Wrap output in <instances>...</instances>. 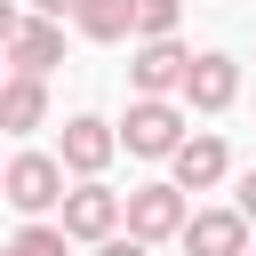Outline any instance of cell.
Returning a JSON list of instances; mask_svg holds the SVG:
<instances>
[{"label":"cell","instance_id":"6da1fadb","mask_svg":"<svg viewBox=\"0 0 256 256\" xmlns=\"http://www.w3.org/2000/svg\"><path fill=\"white\" fill-rule=\"evenodd\" d=\"M0 192H8V208H16V216H32V224H40L48 208H64V200H72V192H64V160H56V152H16V160H8V176H0Z\"/></svg>","mask_w":256,"mask_h":256},{"label":"cell","instance_id":"7a4b0ae2","mask_svg":"<svg viewBox=\"0 0 256 256\" xmlns=\"http://www.w3.org/2000/svg\"><path fill=\"white\" fill-rule=\"evenodd\" d=\"M120 144L136 160H176L192 136H184V104H160V96H136L128 120H120Z\"/></svg>","mask_w":256,"mask_h":256},{"label":"cell","instance_id":"3957f363","mask_svg":"<svg viewBox=\"0 0 256 256\" xmlns=\"http://www.w3.org/2000/svg\"><path fill=\"white\" fill-rule=\"evenodd\" d=\"M184 80H192V48H184V40H136V56H128V88H136V96L176 104Z\"/></svg>","mask_w":256,"mask_h":256},{"label":"cell","instance_id":"277c9868","mask_svg":"<svg viewBox=\"0 0 256 256\" xmlns=\"http://www.w3.org/2000/svg\"><path fill=\"white\" fill-rule=\"evenodd\" d=\"M192 208H184V184H136L128 192V240L160 248V240H184Z\"/></svg>","mask_w":256,"mask_h":256},{"label":"cell","instance_id":"5b68a950","mask_svg":"<svg viewBox=\"0 0 256 256\" xmlns=\"http://www.w3.org/2000/svg\"><path fill=\"white\" fill-rule=\"evenodd\" d=\"M56 224L72 232V240H120V224H128V200L112 192V184H72V200L56 208Z\"/></svg>","mask_w":256,"mask_h":256},{"label":"cell","instance_id":"8992f818","mask_svg":"<svg viewBox=\"0 0 256 256\" xmlns=\"http://www.w3.org/2000/svg\"><path fill=\"white\" fill-rule=\"evenodd\" d=\"M112 152H120V128H112V120H96V112L64 120V144H56V160H64V168H72L80 184H104Z\"/></svg>","mask_w":256,"mask_h":256},{"label":"cell","instance_id":"52a82bcc","mask_svg":"<svg viewBox=\"0 0 256 256\" xmlns=\"http://www.w3.org/2000/svg\"><path fill=\"white\" fill-rule=\"evenodd\" d=\"M0 32H8V64L16 72H32V80H48V64L64 56V24L56 16H0Z\"/></svg>","mask_w":256,"mask_h":256},{"label":"cell","instance_id":"ba28073f","mask_svg":"<svg viewBox=\"0 0 256 256\" xmlns=\"http://www.w3.org/2000/svg\"><path fill=\"white\" fill-rule=\"evenodd\" d=\"M184 248H192V256H256V248H248V216H240V208H192Z\"/></svg>","mask_w":256,"mask_h":256},{"label":"cell","instance_id":"9c48e42d","mask_svg":"<svg viewBox=\"0 0 256 256\" xmlns=\"http://www.w3.org/2000/svg\"><path fill=\"white\" fill-rule=\"evenodd\" d=\"M232 96H240V64H232L224 48L192 56V80H184V104H192V112H224Z\"/></svg>","mask_w":256,"mask_h":256},{"label":"cell","instance_id":"30bf717a","mask_svg":"<svg viewBox=\"0 0 256 256\" xmlns=\"http://www.w3.org/2000/svg\"><path fill=\"white\" fill-rule=\"evenodd\" d=\"M40 120H48V80L8 72V88H0V128H8V136H32Z\"/></svg>","mask_w":256,"mask_h":256},{"label":"cell","instance_id":"8fae6325","mask_svg":"<svg viewBox=\"0 0 256 256\" xmlns=\"http://www.w3.org/2000/svg\"><path fill=\"white\" fill-rule=\"evenodd\" d=\"M168 168H176V184H184V192H208V184H224V168H232V160H224V136H192Z\"/></svg>","mask_w":256,"mask_h":256},{"label":"cell","instance_id":"7c38bea8","mask_svg":"<svg viewBox=\"0 0 256 256\" xmlns=\"http://www.w3.org/2000/svg\"><path fill=\"white\" fill-rule=\"evenodd\" d=\"M80 40H128L136 32V0H80Z\"/></svg>","mask_w":256,"mask_h":256},{"label":"cell","instance_id":"4fadbf2b","mask_svg":"<svg viewBox=\"0 0 256 256\" xmlns=\"http://www.w3.org/2000/svg\"><path fill=\"white\" fill-rule=\"evenodd\" d=\"M184 0H136V40H176Z\"/></svg>","mask_w":256,"mask_h":256},{"label":"cell","instance_id":"5bb4252c","mask_svg":"<svg viewBox=\"0 0 256 256\" xmlns=\"http://www.w3.org/2000/svg\"><path fill=\"white\" fill-rule=\"evenodd\" d=\"M64 248H72L64 224H24V232L8 240V256H64Z\"/></svg>","mask_w":256,"mask_h":256},{"label":"cell","instance_id":"9a60e30c","mask_svg":"<svg viewBox=\"0 0 256 256\" xmlns=\"http://www.w3.org/2000/svg\"><path fill=\"white\" fill-rule=\"evenodd\" d=\"M32 16H56L64 24V16H80V0H32Z\"/></svg>","mask_w":256,"mask_h":256},{"label":"cell","instance_id":"2e32d148","mask_svg":"<svg viewBox=\"0 0 256 256\" xmlns=\"http://www.w3.org/2000/svg\"><path fill=\"white\" fill-rule=\"evenodd\" d=\"M232 208H240V216H248V224H256V168H248V176H240V200H232Z\"/></svg>","mask_w":256,"mask_h":256},{"label":"cell","instance_id":"e0dca14e","mask_svg":"<svg viewBox=\"0 0 256 256\" xmlns=\"http://www.w3.org/2000/svg\"><path fill=\"white\" fill-rule=\"evenodd\" d=\"M96 256H152V248H144V240H104Z\"/></svg>","mask_w":256,"mask_h":256}]
</instances>
